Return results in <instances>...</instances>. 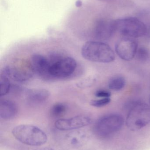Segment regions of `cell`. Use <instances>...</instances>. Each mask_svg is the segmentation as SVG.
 <instances>
[{
    "instance_id": "cell-1",
    "label": "cell",
    "mask_w": 150,
    "mask_h": 150,
    "mask_svg": "<svg viewBox=\"0 0 150 150\" xmlns=\"http://www.w3.org/2000/svg\"><path fill=\"white\" fill-rule=\"evenodd\" d=\"M47 59V70L45 80L68 78L76 70V61L69 56L53 54L48 56Z\"/></svg>"
},
{
    "instance_id": "cell-2",
    "label": "cell",
    "mask_w": 150,
    "mask_h": 150,
    "mask_svg": "<svg viewBox=\"0 0 150 150\" xmlns=\"http://www.w3.org/2000/svg\"><path fill=\"white\" fill-rule=\"evenodd\" d=\"M125 123V120L120 115H105L96 121L93 126V132L100 139H110L121 131Z\"/></svg>"
},
{
    "instance_id": "cell-3",
    "label": "cell",
    "mask_w": 150,
    "mask_h": 150,
    "mask_svg": "<svg viewBox=\"0 0 150 150\" xmlns=\"http://www.w3.org/2000/svg\"><path fill=\"white\" fill-rule=\"evenodd\" d=\"M81 54L85 59L92 62L110 63L115 59V54L112 47L101 41H87L83 45Z\"/></svg>"
},
{
    "instance_id": "cell-4",
    "label": "cell",
    "mask_w": 150,
    "mask_h": 150,
    "mask_svg": "<svg viewBox=\"0 0 150 150\" xmlns=\"http://www.w3.org/2000/svg\"><path fill=\"white\" fill-rule=\"evenodd\" d=\"M130 132H138L150 123V107L141 101H136L129 107L125 121Z\"/></svg>"
},
{
    "instance_id": "cell-5",
    "label": "cell",
    "mask_w": 150,
    "mask_h": 150,
    "mask_svg": "<svg viewBox=\"0 0 150 150\" xmlns=\"http://www.w3.org/2000/svg\"><path fill=\"white\" fill-rule=\"evenodd\" d=\"M11 134L18 142L29 146H40L48 141L46 133L33 125L22 124L16 126L12 129Z\"/></svg>"
},
{
    "instance_id": "cell-6",
    "label": "cell",
    "mask_w": 150,
    "mask_h": 150,
    "mask_svg": "<svg viewBox=\"0 0 150 150\" xmlns=\"http://www.w3.org/2000/svg\"><path fill=\"white\" fill-rule=\"evenodd\" d=\"M116 32H119L124 37L137 38L146 35V24L138 18H125L114 20Z\"/></svg>"
},
{
    "instance_id": "cell-7",
    "label": "cell",
    "mask_w": 150,
    "mask_h": 150,
    "mask_svg": "<svg viewBox=\"0 0 150 150\" xmlns=\"http://www.w3.org/2000/svg\"><path fill=\"white\" fill-rule=\"evenodd\" d=\"M138 43L134 38L123 37L115 45V52L122 59L130 61L135 57Z\"/></svg>"
},
{
    "instance_id": "cell-8",
    "label": "cell",
    "mask_w": 150,
    "mask_h": 150,
    "mask_svg": "<svg viewBox=\"0 0 150 150\" xmlns=\"http://www.w3.org/2000/svg\"><path fill=\"white\" fill-rule=\"evenodd\" d=\"M92 119L88 115H76L71 118L60 119L55 122V126L57 129L62 131H69L78 129L92 123Z\"/></svg>"
},
{
    "instance_id": "cell-9",
    "label": "cell",
    "mask_w": 150,
    "mask_h": 150,
    "mask_svg": "<svg viewBox=\"0 0 150 150\" xmlns=\"http://www.w3.org/2000/svg\"><path fill=\"white\" fill-rule=\"evenodd\" d=\"M1 73L6 76L10 80L17 83L26 82L34 74L31 64L27 68L19 66H7L2 69Z\"/></svg>"
},
{
    "instance_id": "cell-10",
    "label": "cell",
    "mask_w": 150,
    "mask_h": 150,
    "mask_svg": "<svg viewBox=\"0 0 150 150\" xmlns=\"http://www.w3.org/2000/svg\"><path fill=\"white\" fill-rule=\"evenodd\" d=\"M89 136L86 132L82 130H75L66 134L65 143L71 149H78L84 146L88 142Z\"/></svg>"
},
{
    "instance_id": "cell-11",
    "label": "cell",
    "mask_w": 150,
    "mask_h": 150,
    "mask_svg": "<svg viewBox=\"0 0 150 150\" xmlns=\"http://www.w3.org/2000/svg\"><path fill=\"white\" fill-rule=\"evenodd\" d=\"M116 32L114 20H100L98 22L95 27L96 37L103 40L111 38Z\"/></svg>"
},
{
    "instance_id": "cell-12",
    "label": "cell",
    "mask_w": 150,
    "mask_h": 150,
    "mask_svg": "<svg viewBox=\"0 0 150 150\" xmlns=\"http://www.w3.org/2000/svg\"><path fill=\"white\" fill-rule=\"evenodd\" d=\"M49 97L50 93L46 89H32L26 93V100L31 105H40L48 100Z\"/></svg>"
},
{
    "instance_id": "cell-13",
    "label": "cell",
    "mask_w": 150,
    "mask_h": 150,
    "mask_svg": "<svg viewBox=\"0 0 150 150\" xmlns=\"http://www.w3.org/2000/svg\"><path fill=\"white\" fill-rule=\"evenodd\" d=\"M30 64L34 74L45 80L47 70V57L38 54H33L31 58Z\"/></svg>"
},
{
    "instance_id": "cell-14",
    "label": "cell",
    "mask_w": 150,
    "mask_h": 150,
    "mask_svg": "<svg viewBox=\"0 0 150 150\" xmlns=\"http://www.w3.org/2000/svg\"><path fill=\"white\" fill-rule=\"evenodd\" d=\"M18 107L16 103L9 100H2L0 103V118L4 120L14 119L17 114Z\"/></svg>"
},
{
    "instance_id": "cell-15",
    "label": "cell",
    "mask_w": 150,
    "mask_h": 150,
    "mask_svg": "<svg viewBox=\"0 0 150 150\" xmlns=\"http://www.w3.org/2000/svg\"><path fill=\"white\" fill-rule=\"evenodd\" d=\"M126 80L122 76H115L112 77L108 82L109 89L113 91H119L126 86Z\"/></svg>"
},
{
    "instance_id": "cell-16",
    "label": "cell",
    "mask_w": 150,
    "mask_h": 150,
    "mask_svg": "<svg viewBox=\"0 0 150 150\" xmlns=\"http://www.w3.org/2000/svg\"><path fill=\"white\" fill-rule=\"evenodd\" d=\"M137 60L143 63L150 61V50L148 47L141 46L138 47L135 56Z\"/></svg>"
},
{
    "instance_id": "cell-17",
    "label": "cell",
    "mask_w": 150,
    "mask_h": 150,
    "mask_svg": "<svg viewBox=\"0 0 150 150\" xmlns=\"http://www.w3.org/2000/svg\"><path fill=\"white\" fill-rule=\"evenodd\" d=\"M67 106L62 103L55 104L51 108L50 114L53 117L58 118L63 116L67 111Z\"/></svg>"
},
{
    "instance_id": "cell-18",
    "label": "cell",
    "mask_w": 150,
    "mask_h": 150,
    "mask_svg": "<svg viewBox=\"0 0 150 150\" xmlns=\"http://www.w3.org/2000/svg\"><path fill=\"white\" fill-rule=\"evenodd\" d=\"M11 80L3 74L0 76V86H1V96L6 95L9 91L11 87Z\"/></svg>"
},
{
    "instance_id": "cell-19",
    "label": "cell",
    "mask_w": 150,
    "mask_h": 150,
    "mask_svg": "<svg viewBox=\"0 0 150 150\" xmlns=\"http://www.w3.org/2000/svg\"><path fill=\"white\" fill-rule=\"evenodd\" d=\"M96 82V78L94 76H89L81 79L76 83V86L80 89H84L92 86Z\"/></svg>"
},
{
    "instance_id": "cell-20",
    "label": "cell",
    "mask_w": 150,
    "mask_h": 150,
    "mask_svg": "<svg viewBox=\"0 0 150 150\" xmlns=\"http://www.w3.org/2000/svg\"><path fill=\"white\" fill-rule=\"evenodd\" d=\"M110 98H100L99 99L94 100L91 101V105L94 107L100 108L105 106L111 102Z\"/></svg>"
},
{
    "instance_id": "cell-21",
    "label": "cell",
    "mask_w": 150,
    "mask_h": 150,
    "mask_svg": "<svg viewBox=\"0 0 150 150\" xmlns=\"http://www.w3.org/2000/svg\"><path fill=\"white\" fill-rule=\"evenodd\" d=\"M95 96L97 98H108L111 96V93L109 91L106 90H100L95 93Z\"/></svg>"
},
{
    "instance_id": "cell-22",
    "label": "cell",
    "mask_w": 150,
    "mask_h": 150,
    "mask_svg": "<svg viewBox=\"0 0 150 150\" xmlns=\"http://www.w3.org/2000/svg\"><path fill=\"white\" fill-rule=\"evenodd\" d=\"M146 27H147V32H146L145 36H147L148 38H150V23L148 25L146 24Z\"/></svg>"
},
{
    "instance_id": "cell-23",
    "label": "cell",
    "mask_w": 150,
    "mask_h": 150,
    "mask_svg": "<svg viewBox=\"0 0 150 150\" xmlns=\"http://www.w3.org/2000/svg\"><path fill=\"white\" fill-rule=\"evenodd\" d=\"M33 150H55L53 149L48 147H44V148H39V149H36Z\"/></svg>"
},
{
    "instance_id": "cell-24",
    "label": "cell",
    "mask_w": 150,
    "mask_h": 150,
    "mask_svg": "<svg viewBox=\"0 0 150 150\" xmlns=\"http://www.w3.org/2000/svg\"><path fill=\"white\" fill-rule=\"evenodd\" d=\"M149 102H150V99H149Z\"/></svg>"
}]
</instances>
